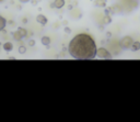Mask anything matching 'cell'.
Returning a JSON list of instances; mask_svg holds the SVG:
<instances>
[{
  "label": "cell",
  "instance_id": "obj_14",
  "mask_svg": "<svg viewBox=\"0 0 140 122\" xmlns=\"http://www.w3.org/2000/svg\"><path fill=\"white\" fill-rule=\"evenodd\" d=\"M111 22H112L111 17H108V15H106V17H105V20H104V23H105V24H108V23H111Z\"/></svg>",
  "mask_w": 140,
  "mask_h": 122
},
{
  "label": "cell",
  "instance_id": "obj_17",
  "mask_svg": "<svg viewBox=\"0 0 140 122\" xmlns=\"http://www.w3.org/2000/svg\"><path fill=\"white\" fill-rule=\"evenodd\" d=\"M20 2H22V3H26V2H29V1H31V0H19Z\"/></svg>",
  "mask_w": 140,
  "mask_h": 122
},
{
  "label": "cell",
  "instance_id": "obj_13",
  "mask_svg": "<svg viewBox=\"0 0 140 122\" xmlns=\"http://www.w3.org/2000/svg\"><path fill=\"white\" fill-rule=\"evenodd\" d=\"M18 31L20 33H21V35L23 36V38H26V35H28V31L25 30L24 28H18Z\"/></svg>",
  "mask_w": 140,
  "mask_h": 122
},
{
  "label": "cell",
  "instance_id": "obj_15",
  "mask_svg": "<svg viewBox=\"0 0 140 122\" xmlns=\"http://www.w3.org/2000/svg\"><path fill=\"white\" fill-rule=\"evenodd\" d=\"M28 45H30V46H34V45H35V41H34V40H30V41L28 42Z\"/></svg>",
  "mask_w": 140,
  "mask_h": 122
},
{
  "label": "cell",
  "instance_id": "obj_3",
  "mask_svg": "<svg viewBox=\"0 0 140 122\" xmlns=\"http://www.w3.org/2000/svg\"><path fill=\"white\" fill-rule=\"evenodd\" d=\"M96 56L100 57V58H104V60H111L112 58L111 53L108 52L106 49H104V47H100V49H97Z\"/></svg>",
  "mask_w": 140,
  "mask_h": 122
},
{
  "label": "cell",
  "instance_id": "obj_1",
  "mask_svg": "<svg viewBox=\"0 0 140 122\" xmlns=\"http://www.w3.org/2000/svg\"><path fill=\"white\" fill-rule=\"evenodd\" d=\"M68 52L76 60H93L96 56L97 49L91 35L80 33L69 42Z\"/></svg>",
  "mask_w": 140,
  "mask_h": 122
},
{
  "label": "cell",
  "instance_id": "obj_4",
  "mask_svg": "<svg viewBox=\"0 0 140 122\" xmlns=\"http://www.w3.org/2000/svg\"><path fill=\"white\" fill-rule=\"evenodd\" d=\"M65 6V0H55L53 3H50V8L55 9H61Z\"/></svg>",
  "mask_w": 140,
  "mask_h": 122
},
{
  "label": "cell",
  "instance_id": "obj_20",
  "mask_svg": "<svg viewBox=\"0 0 140 122\" xmlns=\"http://www.w3.org/2000/svg\"><path fill=\"white\" fill-rule=\"evenodd\" d=\"M2 1H3V0H0V2H2Z\"/></svg>",
  "mask_w": 140,
  "mask_h": 122
},
{
  "label": "cell",
  "instance_id": "obj_7",
  "mask_svg": "<svg viewBox=\"0 0 140 122\" xmlns=\"http://www.w3.org/2000/svg\"><path fill=\"white\" fill-rule=\"evenodd\" d=\"M106 3H107L106 0H95V1H94V4L96 7H98V8H105Z\"/></svg>",
  "mask_w": 140,
  "mask_h": 122
},
{
  "label": "cell",
  "instance_id": "obj_12",
  "mask_svg": "<svg viewBox=\"0 0 140 122\" xmlns=\"http://www.w3.org/2000/svg\"><path fill=\"white\" fill-rule=\"evenodd\" d=\"M18 52H19V54H21V55L25 54V53H26V46L25 45H20L19 49H18Z\"/></svg>",
  "mask_w": 140,
  "mask_h": 122
},
{
  "label": "cell",
  "instance_id": "obj_2",
  "mask_svg": "<svg viewBox=\"0 0 140 122\" xmlns=\"http://www.w3.org/2000/svg\"><path fill=\"white\" fill-rule=\"evenodd\" d=\"M134 43V40L131 36H124V38L121 40V46L123 47L124 50H130L131 49V45Z\"/></svg>",
  "mask_w": 140,
  "mask_h": 122
},
{
  "label": "cell",
  "instance_id": "obj_19",
  "mask_svg": "<svg viewBox=\"0 0 140 122\" xmlns=\"http://www.w3.org/2000/svg\"><path fill=\"white\" fill-rule=\"evenodd\" d=\"M26 22H28V19L24 18V19H23V23H26Z\"/></svg>",
  "mask_w": 140,
  "mask_h": 122
},
{
  "label": "cell",
  "instance_id": "obj_21",
  "mask_svg": "<svg viewBox=\"0 0 140 122\" xmlns=\"http://www.w3.org/2000/svg\"><path fill=\"white\" fill-rule=\"evenodd\" d=\"M0 45H1V44H0Z\"/></svg>",
  "mask_w": 140,
  "mask_h": 122
},
{
  "label": "cell",
  "instance_id": "obj_18",
  "mask_svg": "<svg viewBox=\"0 0 140 122\" xmlns=\"http://www.w3.org/2000/svg\"><path fill=\"white\" fill-rule=\"evenodd\" d=\"M8 60H15V57H13V56H10V57H8Z\"/></svg>",
  "mask_w": 140,
  "mask_h": 122
},
{
  "label": "cell",
  "instance_id": "obj_11",
  "mask_svg": "<svg viewBox=\"0 0 140 122\" xmlns=\"http://www.w3.org/2000/svg\"><path fill=\"white\" fill-rule=\"evenodd\" d=\"M12 35H13L14 40H17V41H21V40L23 39V36L21 35V33H20L19 31H15V32H13V33H12Z\"/></svg>",
  "mask_w": 140,
  "mask_h": 122
},
{
  "label": "cell",
  "instance_id": "obj_8",
  "mask_svg": "<svg viewBox=\"0 0 140 122\" xmlns=\"http://www.w3.org/2000/svg\"><path fill=\"white\" fill-rule=\"evenodd\" d=\"M41 42H42V44L45 45L46 47H49V44H50V39H49V36H43V38L41 39Z\"/></svg>",
  "mask_w": 140,
  "mask_h": 122
},
{
  "label": "cell",
  "instance_id": "obj_9",
  "mask_svg": "<svg viewBox=\"0 0 140 122\" xmlns=\"http://www.w3.org/2000/svg\"><path fill=\"white\" fill-rule=\"evenodd\" d=\"M6 25H7V20L4 19V18L2 17V15H0V32L4 30V28H6Z\"/></svg>",
  "mask_w": 140,
  "mask_h": 122
},
{
  "label": "cell",
  "instance_id": "obj_10",
  "mask_svg": "<svg viewBox=\"0 0 140 122\" xmlns=\"http://www.w3.org/2000/svg\"><path fill=\"white\" fill-rule=\"evenodd\" d=\"M132 52H137V51H139L140 50V42H138V41H134V43H132V45H131V49H130Z\"/></svg>",
  "mask_w": 140,
  "mask_h": 122
},
{
  "label": "cell",
  "instance_id": "obj_5",
  "mask_svg": "<svg viewBox=\"0 0 140 122\" xmlns=\"http://www.w3.org/2000/svg\"><path fill=\"white\" fill-rule=\"evenodd\" d=\"M36 21H37L39 24H42V25H46V24H47V22H48L47 18H46L44 14H38L37 17H36Z\"/></svg>",
  "mask_w": 140,
  "mask_h": 122
},
{
  "label": "cell",
  "instance_id": "obj_16",
  "mask_svg": "<svg viewBox=\"0 0 140 122\" xmlns=\"http://www.w3.org/2000/svg\"><path fill=\"white\" fill-rule=\"evenodd\" d=\"M65 32L66 33H71V29L68 28V26H66V28H65Z\"/></svg>",
  "mask_w": 140,
  "mask_h": 122
},
{
  "label": "cell",
  "instance_id": "obj_6",
  "mask_svg": "<svg viewBox=\"0 0 140 122\" xmlns=\"http://www.w3.org/2000/svg\"><path fill=\"white\" fill-rule=\"evenodd\" d=\"M2 47L6 52H11L13 50V44H12V42H6V43L2 45Z\"/></svg>",
  "mask_w": 140,
  "mask_h": 122
}]
</instances>
